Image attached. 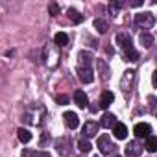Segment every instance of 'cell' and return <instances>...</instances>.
I'll use <instances>...</instances> for the list:
<instances>
[{
    "label": "cell",
    "instance_id": "1",
    "mask_svg": "<svg viewBox=\"0 0 157 157\" xmlns=\"http://www.w3.org/2000/svg\"><path fill=\"white\" fill-rule=\"evenodd\" d=\"M155 24V17H153V13H150V11H144V13H139V15H135V26H139V28H151Z\"/></svg>",
    "mask_w": 157,
    "mask_h": 157
},
{
    "label": "cell",
    "instance_id": "2",
    "mask_svg": "<svg viewBox=\"0 0 157 157\" xmlns=\"http://www.w3.org/2000/svg\"><path fill=\"white\" fill-rule=\"evenodd\" d=\"M133 83H135V70H126L124 76H122V80H120V89L124 93H129L133 89Z\"/></svg>",
    "mask_w": 157,
    "mask_h": 157
},
{
    "label": "cell",
    "instance_id": "3",
    "mask_svg": "<svg viewBox=\"0 0 157 157\" xmlns=\"http://www.w3.org/2000/svg\"><path fill=\"white\" fill-rule=\"evenodd\" d=\"M115 144L111 142V139L107 137V135H102V137H98V150L104 153V155H109V153H113L115 151Z\"/></svg>",
    "mask_w": 157,
    "mask_h": 157
},
{
    "label": "cell",
    "instance_id": "4",
    "mask_svg": "<svg viewBox=\"0 0 157 157\" xmlns=\"http://www.w3.org/2000/svg\"><path fill=\"white\" fill-rule=\"evenodd\" d=\"M78 78L83 82V83H93L94 80V74L91 67H78Z\"/></svg>",
    "mask_w": 157,
    "mask_h": 157
},
{
    "label": "cell",
    "instance_id": "5",
    "mask_svg": "<svg viewBox=\"0 0 157 157\" xmlns=\"http://www.w3.org/2000/svg\"><path fill=\"white\" fill-rule=\"evenodd\" d=\"M133 133H135L139 139H148L150 133H151V126L146 124V122H140V124H137V126L133 128Z\"/></svg>",
    "mask_w": 157,
    "mask_h": 157
},
{
    "label": "cell",
    "instance_id": "6",
    "mask_svg": "<svg viewBox=\"0 0 157 157\" xmlns=\"http://www.w3.org/2000/svg\"><path fill=\"white\" fill-rule=\"evenodd\" d=\"M142 148H144V146H142L139 140H129L128 146H126V155H129V157H137V155L142 153Z\"/></svg>",
    "mask_w": 157,
    "mask_h": 157
},
{
    "label": "cell",
    "instance_id": "7",
    "mask_svg": "<svg viewBox=\"0 0 157 157\" xmlns=\"http://www.w3.org/2000/svg\"><path fill=\"white\" fill-rule=\"evenodd\" d=\"M96 135H98V124L93 122V120L85 122L83 124V137L85 139H91V137H96Z\"/></svg>",
    "mask_w": 157,
    "mask_h": 157
},
{
    "label": "cell",
    "instance_id": "8",
    "mask_svg": "<svg viewBox=\"0 0 157 157\" xmlns=\"http://www.w3.org/2000/svg\"><path fill=\"white\" fill-rule=\"evenodd\" d=\"M63 118H65V124H67V128H68V129H76L78 126H80V118H78V115H76V113H72V111L65 113V115H63Z\"/></svg>",
    "mask_w": 157,
    "mask_h": 157
},
{
    "label": "cell",
    "instance_id": "9",
    "mask_svg": "<svg viewBox=\"0 0 157 157\" xmlns=\"http://www.w3.org/2000/svg\"><path fill=\"white\" fill-rule=\"evenodd\" d=\"M117 44L120 46V48H131V35L128 33V32H120L118 35H117Z\"/></svg>",
    "mask_w": 157,
    "mask_h": 157
},
{
    "label": "cell",
    "instance_id": "10",
    "mask_svg": "<svg viewBox=\"0 0 157 157\" xmlns=\"http://www.w3.org/2000/svg\"><path fill=\"white\" fill-rule=\"evenodd\" d=\"M74 102H76V105H78V107H82V109L89 105L87 94H85L83 91H76V93H74Z\"/></svg>",
    "mask_w": 157,
    "mask_h": 157
},
{
    "label": "cell",
    "instance_id": "11",
    "mask_svg": "<svg viewBox=\"0 0 157 157\" xmlns=\"http://www.w3.org/2000/svg\"><path fill=\"white\" fill-rule=\"evenodd\" d=\"M113 100H115V94H113L111 91H104V93H102V98H100V107H102V109H107V107L113 104Z\"/></svg>",
    "mask_w": 157,
    "mask_h": 157
},
{
    "label": "cell",
    "instance_id": "12",
    "mask_svg": "<svg viewBox=\"0 0 157 157\" xmlns=\"http://www.w3.org/2000/svg\"><path fill=\"white\" fill-rule=\"evenodd\" d=\"M113 135H115L117 139H126V137H128V128H126V124L117 122V124L113 126Z\"/></svg>",
    "mask_w": 157,
    "mask_h": 157
},
{
    "label": "cell",
    "instance_id": "13",
    "mask_svg": "<svg viewBox=\"0 0 157 157\" xmlns=\"http://www.w3.org/2000/svg\"><path fill=\"white\" fill-rule=\"evenodd\" d=\"M96 67H98V74L102 76V80H109V67L104 59H96Z\"/></svg>",
    "mask_w": 157,
    "mask_h": 157
},
{
    "label": "cell",
    "instance_id": "14",
    "mask_svg": "<svg viewBox=\"0 0 157 157\" xmlns=\"http://www.w3.org/2000/svg\"><path fill=\"white\" fill-rule=\"evenodd\" d=\"M115 124H117V117H115V115L105 113V115L102 117V122H100V126H102V128H113Z\"/></svg>",
    "mask_w": 157,
    "mask_h": 157
},
{
    "label": "cell",
    "instance_id": "15",
    "mask_svg": "<svg viewBox=\"0 0 157 157\" xmlns=\"http://www.w3.org/2000/svg\"><path fill=\"white\" fill-rule=\"evenodd\" d=\"M67 15H68V19H70V21H72L74 24H80V22H83V15H82L80 11H76L74 8H68Z\"/></svg>",
    "mask_w": 157,
    "mask_h": 157
},
{
    "label": "cell",
    "instance_id": "16",
    "mask_svg": "<svg viewBox=\"0 0 157 157\" xmlns=\"http://www.w3.org/2000/svg\"><path fill=\"white\" fill-rule=\"evenodd\" d=\"M56 146H57V151H59L61 155H68V153H70V142L59 139V140H56Z\"/></svg>",
    "mask_w": 157,
    "mask_h": 157
},
{
    "label": "cell",
    "instance_id": "17",
    "mask_svg": "<svg viewBox=\"0 0 157 157\" xmlns=\"http://www.w3.org/2000/svg\"><path fill=\"white\" fill-rule=\"evenodd\" d=\"M139 41H140V44H142L144 48H151V44H153V35L148 33V32H142L140 37H139Z\"/></svg>",
    "mask_w": 157,
    "mask_h": 157
},
{
    "label": "cell",
    "instance_id": "18",
    "mask_svg": "<svg viewBox=\"0 0 157 157\" xmlns=\"http://www.w3.org/2000/svg\"><path fill=\"white\" fill-rule=\"evenodd\" d=\"M54 43H56L57 46H67V44H68V35L63 33V32H59V33L54 35Z\"/></svg>",
    "mask_w": 157,
    "mask_h": 157
},
{
    "label": "cell",
    "instance_id": "19",
    "mask_svg": "<svg viewBox=\"0 0 157 157\" xmlns=\"http://www.w3.org/2000/svg\"><path fill=\"white\" fill-rule=\"evenodd\" d=\"M124 59L126 61H139V52L131 46V48H126L124 50Z\"/></svg>",
    "mask_w": 157,
    "mask_h": 157
},
{
    "label": "cell",
    "instance_id": "20",
    "mask_svg": "<svg viewBox=\"0 0 157 157\" xmlns=\"http://www.w3.org/2000/svg\"><path fill=\"white\" fill-rule=\"evenodd\" d=\"M93 61V54L91 52H80V67H89Z\"/></svg>",
    "mask_w": 157,
    "mask_h": 157
},
{
    "label": "cell",
    "instance_id": "21",
    "mask_svg": "<svg viewBox=\"0 0 157 157\" xmlns=\"http://www.w3.org/2000/svg\"><path fill=\"white\" fill-rule=\"evenodd\" d=\"M94 28L98 30V33H105L109 30V24L104 19H94Z\"/></svg>",
    "mask_w": 157,
    "mask_h": 157
},
{
    "label": "cell",
    "instance_id": "22",
    "mask_svg": "<svg viewBox=\"0 0 157 157\" xmlns=\"http://www.w3.org/2000/svg\"><path fill=\"white\" fill-rule=\"evenodd\" d=\"M17 135H19V140H21V142H24V144L32 140V133H30L28 129H24V128H21V129L17 131Z\"/></svg>",
    "mask_w": 157,
    "mask_h": 157
},
{
    "label": "cell",
    "instance_id": "23",
    "mask_svg": "<svg viewBox=\"0 0 157 157\" xmlns=\"http://www.w3.org/2000/svg\"><path fill=\"white\" fill-rule=\"evenodd\" d=\"M21 157H50V155H48V153H39V151H35V150L24 148L22 153H21Z\"/></svg>",
    "mask_w": 157,
    "mask_h": 157
},
{
    "label": "cell",
    "instance_id": "24",
    "mask_svg": "<svg viewBox=\"0 0 157 157\" xmlns=\"http://www.w3.org/2000/svg\"><path fill=\"white\" fill-rule=\"evenodd\" d=\"M144 148H146L148 151H151V153H153V151H157V139L150 135V137L146 139V146H144Z\"/></svg>",
    "mask_w": 157,
    "mask_h": 157
},
{
    "label": "cell",
    "instance_id": "25",
    "mask_svg": "<svg viewBox=\"0 0 157 157\" xmlns=\"http://www.w3.org/2000/svg\"><path fill=\"white\" fill-rule=\"evenodd\" d=\"M78 148H80V151H83V153H87V151H91V142L87 140V139H82L80 142H78Z\"/></svg>",
    "mask_w": 157,
    "mask_h": 157
},
{
    "label": "cell",
    "instance_id": "26",
    "mask_svg": "<svg viewBox=\"0 0 157 157\" xmlns=\"http://www.w3.org/2000/svg\"><path fill=\"white\" fill-rule=\"evenodd\" d=\"M56 102H57L59 105H65V104H68V96H67V94H59V96L56 98Z\"/></svg>",
    "mask_w": 157,
    "mask_h": 157
},
{
    "label": "cell",
    "instance_id": "27",
    "mask_svg": "<svg viewBox=\"0 0 157 157\" xmlns=\"http://www.w3.org/2000/svg\"><path fill=\"white\" fill-rule=\"evenodd\" d=\"M48 11H50V15H57L59 13V6L57 4H50L48 6Z\"/></svg>",
    "mask_w": 157,
    "mask_h": 157
},
{
    "label": "cell",
    "instance_id": "28",
    "mask_svg": "<svg viewBox=\"0 0 157 157\" xmlns=\"http://www.w3.org/2000/svg\"><path fill=\"white\" fill-rule=\"evenodd\" d=\"M140 4H142L140 0H133V2H131V6H135V8H137V6H140Z\"/></svg>",
    "mask_w": 157,
    "mask_h": 157
},
{
    "label": "cell",
    "instance_id": "29",
    "mask_svg": "<svg viewBox=\"0 0 157 157\" xmlns=\"http://www.w3.org/2000/svg\"><path fill=\"white\" fill-rule=\"evenodd\" d=\"M115 157H120V155H115Z\"/></svg>",
    "mask_w": 157,
    "mask_h": 157
}]
</instances>
